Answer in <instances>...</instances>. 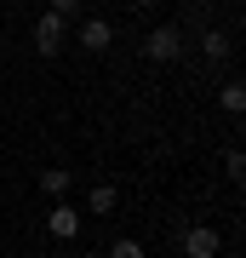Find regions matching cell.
Wrapping results in <instances>:
<instances>
[{"instance_id":"6da1fadb","label":"cell","mask_w":246,"mask_h":258,"mask_svg":"<svg viewBox=\"0 0 246 258\" xmlns=\"http://www.w3.org/2000/svg\"><path fill=\"white\" fill-rule=\"evenodd\" d=\"M63 35H69V18H57V12H40V18H35V52L40 57L63 52Z\"/></svg>"},{"instance_id":"7a4b0ae2","label":"cell","mask_w":246,"mask_h":258,"mask_svg":"<svg viewBox=\"0 0 246 258\" xmlns=\"http://www.w3.org/2000/svg\"><path fill=\"white\" fill-rule=\"evenodd\" d=\"M218 247H223V235L212 230V224H189V230H183V252L189 258H218Z\"/></svg>"},{"instance_id":"3957f363","label":"cell","mask_w":246,"mask_h":258,"mask_svg":"<svg viewBox=\"0 0 246 258\" xmlns=\"http://www.w3.org/2000/svg\"><path fill=\"white\" fill-rule=\"evenodd\" d=\"M143 52L155 57V63H172V57L183 52V35H178L172 23H166V29H149V40H143Z\"/></svg>"},{"instance_id":"277c9868","label":"cell","mask_w":246,"mask_h":258,"mask_svg":"<svg viewBox=\"0 0 246 258\" xmlns=\"http://www.w3.org/2000/svg\"><path fill=\"white\" fill-rule=\"evenodd\" d=\"M74 40H80L86 52H109V40H115V29L103 23V18H86V23H80V35H74Z\"/></svg>"},{"instance_id":"5b68a950","label":"cell","mask_w":246,"mask_h":258,"mask_svg":"<svg viewBox=\"0 0 246 258\" xmlns=\"http://www.w3.org/2000/svg\"><path fill=\"white\" fill-rule=\"evenodd\" d=\"M46 230H52L57 241H74V235H80V218H74V207H69V201H57V207H52V218H46Z\"/></svg>"},{"instance_id":"8992f818","label":"cell","mask_w":246,"mask_h":258,"mask_svg":"<svg viewBox=\"0 0 246 258\" xmlns=\"http://www.w3.org/2000/svg\"><path fill=\"white\" fill-rule=\"evenodd\" d=\"M69 184H74V178L63 172V166H46V172H40V189L52 195V201H63V195H69Z\"/></svg>"},{"instance_id":"52a82bcc","label":"cell","mask_w":246,"mask_h":258,"mask_svg":"<svg viewBox=\"0 0 246 258\" xmlns=\"http://www.w3.org/2000/svg\"><path fill=\"white\" fill-rule=\"evenodd\" d=\"M115 201H120V195H115V184H98V189L86 195V212H98V218H109V212H115Z\"/></svg>"},{"instance_id":"ba28073f","label":"cell","mask_w":246,"mask_h":258,"mask_svg":"<svg viewBox=\"0 0 246 258\" xmlns=\"http://www.w3.org/2000/svg\"><path fill=\"white\" fill-rule=\"evenodd\" d=\"M201 52H206V57H229V35L206 29V35H201Z\"/></svg>"},{"instance_id":"9c48e42d","label":"cell","mask_w":246,"mask_h":258,"mask_svg":"<svg viewBox=\"0 0 246 258\" xmlns=\"http://www.w3.org/2000/svg\"><path fill=\"white\" fill-rule=\"evenodd\" d=\"M223 109H229V115H240V109H246V86H240V81H229V86H223Z\"/></svg>"},{"instance_id":"30bf717a","label":"cell","mask_w":246,"mask_h":258,"mask_svg":"<svg viewBox=\"0 0 246 258\" xmlns=\"http://www.w3.org/2000/svg\"><path fill=\"white\" fill-rule=\"evenodd\" d=\"M223 172H229V178L246 172V155H240V149H229V155H223Z\"/></svg>"},{"instance_id":"8fae6325","label":"cell","mask_w":246,"mask_h":258,"mask_svg":"<svg viewBox=\"0 0 246 258\" xmlns=\"http://www.w3.org/2000/svg\"><path fill=\"white\" fill-rule=\"evenodd\" d=\"M46 12H57V18H74V12H80V0H46Z\"/></svg>"},{"instance_id":"7c38bea8","label":"cell","mask_w":246,"mask_h":258,"mask_svg":"<svg viewBox=\"0 0 246 258\" xmlns=\"http://www.w3.org/2000/svg\"><path fill=\"white\" fill-rule=\"evenodd\" d=\"M109 258H143V247H137V241H115V252Z\"/></svg>"},{"instance_id":"4fadbf2b","label":"cell","mask_w":246,"mask_h":258,"mask_svg":"<svg viewBox=\"0 0 246 258\" xmlns=\"http://www.w3.org/2000/svg\"><path fill=\"white\" fill-rule=\"evenodd\" d=\"M137 6H160V0H137Z\"/></svg>"}]
</instances>
